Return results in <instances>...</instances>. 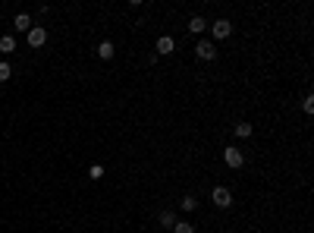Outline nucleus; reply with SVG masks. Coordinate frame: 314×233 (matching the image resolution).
Wrapping results in <instances>:
<instances>
[{
    "mask_svg": "<svg viewBox=\"0 0 314 233\" xmlns=\"http://www.w3.org/2000/svg\"><path fill=\"white\" fill-rule=\"evenodd\" d=\"M211 202L217 205V208H230V205H232L230 189H226V186H214V189H211Z\"/></svg>",
    "mask_w": 314,
    "mask_h": 233,
    "instance_id": "nucleus-1",
    "label": "nucleus"
},
{
    "mask_svg": "<svg viewBox=\"0 0 314 233\" xmlns=\"http://www.w3.org/2000/svg\"><path fill=\"white\" fill-rule=\"evenodd\" d=\"M211 32H214V38H217V41H223V38H230L232 22H230V19H217V22L211 25Z\"/></svg>",
    "mask_w": 314,
    "mask_h": 233,
    "instance_id": "nucleus-2",
    "label": "nucleus"
},
{
    "mask_svg": "<svg viewBox=\"0 0 314 233\" xmlns=\"http://www.w3.org/2000/svg\"><path fill=\"white\" fill-rule=\"evenodd\" d=\"M44 41H48V32H44V25H32V29H29V44H32V48H41Z\"/></svg>",
    "mask_w": 314,
    "mask_h": 233,
    "instance_id": "nucleus-3",
    "label": "nucleus"
},
{
    "mask_svg": "<svg viewBox=\"0 0 314 233\" xmlns=\"http://www.w3.org/2000/svg\"><path fill=\"white\" fill-rule=\"evenodd\" d=\"M223 161L230 164V167H242V164H245V155L239 148H226L223 151Z\"/></svg>",
    "mask_w": 314,
    "mask_h": 233,
    "instance_id": "nucleus-4",
    "label": "nucleus"
},
{
    "mask_svg": "<svg viewBox=\"0 0 314 233\" xmlns=\"http://www.w3.org/2000/svg\"><path fill=\"white\" fill-rule=\"evenodd\" d=\"M195 54L201 57V60H214V57H217V48H214V41H201L195 48Z\"/></svg>",
    "mask_w": 314,
    "mask_h": 233,
    "instance_id": "nucleus-5",
    "label": "nucleus"
},
{
    "mask_svg": "<svg viewBox=\"0 0 314 233\" xmlns=\"http://www.w3.org/2000/svg\"><path fill=\"white\" fill-rule=\"evenodd\" d=\"M13 25H16L19 32H29L32 29V16H29V13H19V16L13 19Z\"/></svg>",
    "mask_w": 314,
    "mask_h": 233,
    "instance_id": "nucleus-6",
    "label": "nucleus"
},
{
    "mask_svg": "<svg viewBox=\"0 0 314 233\" xmlns=\"http://www.w3.org/2000/svg\"><path fill=\"white\" fill-rule=\"evenodd\" d=\"M173 48H176V44H173V38H170V35L157 38V54H173Z\"/></svg>",
    "mask_w": 314,
    "mask_h": 233,
    "instance_id": "nucleus-7",
    "label": "nucleus"
},
{
    "mask_svg": "<svg viewBox=\"0 0 314 233\" xmlns=\"http://www.w3.org/2000/svg\"><path fill=\"white\" fill-rule=\"evenodd\" d=\"M0 51H3V54H13V51H16V38L3 35V38H0Z\"/></svg>",
    "mask_w": 314,
    "mask_h": 233,
    "instance_id": "nucleus-8",
    "label": "nucleus"
},
{
    "mask_svg": "<svg viewBox=\"0 0 314 233\" xmlns=\"http://www.w3.org/2000/svg\"><path fill=\"white\" fill-rule=\"evenodd\" d=\"M113 51H116V48H113L110 41H101V44H98V57H101V60H110Z\"/></svg>",
    "mask_w": 314,
    "mask_h": 233,
    "instance_id": "nucleus-9",
    "label": "nucleus"
},
{
    "mask_svg": "<svg viewBox=\"0 0 314 233\" xmlns=\"http://www.w3.org/2000/svg\"><path fill=\"white\" fill-rule=\"evenodd\" d=\"M204 25H208V22H204L201 16H192V19H189V32H192V35H198V32H204Z\"/></svg>",
    "mask_w": 314,
    "mask_h": 233,
    "instance_id": "nucleus-10",
    "label": "nucleus"
},
{
    "mask_svg": "<svg viewBox=\"0 0 314 233\" xmlns=\"http://www.w3.org/2000/svg\"><path fill=\"white\" fill-rule=\"evenodd\" d=\"M160 224L164 227H176V215L173 211H160Z\"/></svg>",
    "mask_w": 314,
    "mask_h": 233,
    "instance_id": "nucleus-11",
    "label": "nucleus"
},
{
    "mask_svg": "<svg viewBox=\"0 0 314 233\" xmlns=\"http://www.w3.org/2000/svg\"><path fill=\"white\" fill-rule=\"evenodd\" d=\"M195 205H198L195 198H192V196H185L182 202H179V208H182V211H195Z\"/></svg>",
    "mask_w": 314,
    "mask_h": 233,
    "instance_id": "nucleus-12",
    "label": "nucleus"
},
{
    "mask_svg": "<svg viewBox=\"0 0 314 233\" xmlns=\"http://www.w3.org/2000/svg\"><path fill=\"white\" fill-rule=\"evenodd\" d=\"M236 136H239V139H248V136H251V126H248V123H239V126H236Z\"/></svg>",
    "mask_w": 314,
    "mask_h": 233,
    "instance_id": "nucleus-13",
    "label": "nucleus"
},
{
    "mask_svg": "<svg viewBox=\"0 0 314 233\" xmlns=\"http://www.w3.org/2000/svg\"><path fill=\"white\" fill-rule=\"evenodd\" d=\"M88 177L91 179H101L104 177V167H101V164H91V167H88Z\"/></svg>",
    "mask_w": 314,
    "mask_h": 233,
    "instance_id": "nucleus-14",
    "label": "nucleus"
},
{
    "mask_svg": "<svg viewBox=\"0 0 314 233\" xmlns=\"http://www.w3.org/2000/svg\"><path fill=\"white\" fill-rule=\"evenodd\" d=\"M13 76V70H10V63H0V82H6V79Z\"/></svg>",
    "mask_w": 314,
    "mask_h": 233,
    "instance_id": "nucleus-15",
    "label": "nucleus"
},
{
    "mask_svg": "<svg viewBox=\"0 0 314 233\" xmlns=\"http://www.w3.org/2000/svg\"><path fill=\"white\" fill-rule=\"evenodd\" d=\"M176 233H192V224L189 221H176V227H173Z\"/></svg>",
    "mask_w": 314,
    "mask_h": 233,
    "instance_id": "nucleus-16",
    "label": "nucleus"
},
{
    "mask_svg": "<svg viewBox=\"0 0 314 233\" xmlns=\"http://www.w3.org/2000/svg\"><path fill=\"white\" fill-rule=\"evenodd\" d=\"M302 108H305V114H314V98H311V95L305 98V104H302Z\"/></svg>",
    "mask_w": 314,
    "mask_h": 233,
    "instance_id": "nucleus-17",
    "label": "nucleus"
}]
</instances>
